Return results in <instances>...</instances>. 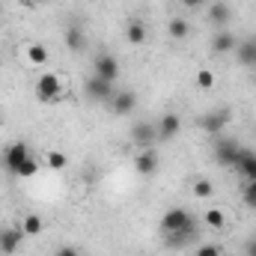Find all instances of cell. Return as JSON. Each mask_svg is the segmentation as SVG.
I'll return each instance as SVG.
<instances>
[{"instance_id":"cell-1","label":"cell","mask_w":256,"mask_h":256,"mask_svg":"<svg viewBox=\"0 0 256 256\" xmlns=\"http://www.w3.org/2000/svg\"><path fill=\"white\" fill-rule=\"evenodd\" d=\"M33 92H36V98H39L42 104H54V102L63 98V78L54 74V72H45L42 78H36Z\"/></svg>"},{"instance_id":"cell-2","label":"cell","mask_w":256,"mask_h":256,"mask_svg":"<svg viewBox=\"0 0 256 256\" xmlns=\"http://www.w3.org/2000/svg\"><path fill=\"white\" fill-rule=\"evenodd\" d=\"M161 232L164 236H170V232H179V230H188V226H196V218H194L188 208H182V206H176V208H167L164 214H161Z\"/></svg>"},{"instance_id":"cell-3","label":"cell","mask_w":256,"mask_h":256,"mask_svg":"<svg viewBox=\"0 0 256 256\" xmlns=\"http://www.w3.org/2000/svg\"><path fill=\"white\" fill-rule=\"evenodd\" d=\"M84 96H86L90 102L110 104V98H114V84L104 80V78H98V74H90V78L84 80Z\"/></svg>"},{"instance_id":"cell-4","label":"cell","mask_w":256,"mask_h":256,"mask_svg":"<svg viewBox=\"0 0 256 256\" xmlns=\"http://www.w3.org/2000/svg\"><path fill=\"white\" fill-rule=\"evenodd\" d=\"M230 120H232V114H230L226 108H218V110H208V114H202V116L196 120V126L202 128L206 134H220L224 128L230 126Z\"/></svg>"},{"instance_id":"cell-5","label":"cell","mask_w":256,"mask_h":256,"mask_svg":"<svg viewBox=\"0 0 256 256\" xmlns=\"http://www.w3.org/2000/svg\"><path fill=\"white\" fill-rule=\"evenodd\" d=\"M158 167H161V161H158V152H155L152 146H149V149H140V152L134 155V170H137V176H155Z\"/></svg>"},{"instance_id":"cell-6","label":"cell","mask_w":256,"mask_h":256,"mask_svg":"<svg viewBox=\"0 0 256 256\" xmlns=\"http://www.w3.org/2000/svg\"><path fill=\"white\" fill-rule=\"evenodd\" d=\"M128 137H131V143H134V146L149 149V146L158 140V128L152 126V122H134L131 131H128Z\"/></svg>"},{"instance_id":"cell-7","label":"cell","mask_w":256,"mask_h":256,"mask_svg":"<svg viewBox=\"0 0 256 256\" xmlns=\"http://www.w3.org/2000/svg\"><path fill=\"white\" fill-rule=\"evenodd\" d=\"M238 155H242V146H238L236 140H220V143L214 146V161H218L220 167H236V164H238Z\"/></svg>"},{"instance_id":"cell-8","label":"cell","mask_w":256,"mask_h":256,"mask_svg":"<svg viewBox=\"0 0 256 256\" xmlns=\"http://www.w3.org/2000/svg\"><path fill=\"white\" fill-rule=\"evenodd\" d=\"M27 155H33L27 143H21V140H18V143H9V146H6V152H3V167H6V170H9V173L15 176L18 164H21V161H24Z\"/></svg>"},{"instance_id":"cell-9","label":"cell","mask_w":256,"mask_h":256,"mask_svg":"<svg viewBox=\"0 0 256 256\" xmlns=\"http://www.w3.org/2000/svg\"><path fill=\"white\" fill-rule=\"evenodd\" d=\"M92 74H98V78H104V80H116L120 78V63H116V57H110V54H98L96 57V63H92Z\"/></svg>"},{"instance_id":"cell-10","label":"cell","mask_w":256,"mask_h":256,"mask_svg":"<svg viewBox=\"0 0 256 256\" xmlns=\"http://www.w3.org/2000/svg\"><path fill=\"white\" fill-rule=\"evenodd\" d=\"M134 108H137V92H131V90L114 92V98H110V110H114L116 116H128Z\"/></svg>"},{"instance_id":"cell-11","label":"cell","mask_w":256,"mask_h":256,"mask_svg":"<svg viewBox=\"0 0 256 256\" xmlns=\"http://www.w3.org/2000/svg\"><path fill=\"white\" fill-rule=\"evenodd\" d=\"M155 128H158V140H173L182 131V120H179V114H164Z\"/></svg>"},{"instance_id":"cell-12","label":"cell","mask_w":256,"mask_h":256,"mask_svg":"<svg viewBox=\"0 0 256 256\" xmlns=\"http://www.w3.org/2000/svg\"><path fill=\"white\" fill-rule=\"evenodd\" d=\"M236 48H238V42H236V36H232L226 27L212 36V51H214V54H230V51H236Z\"/></svg>"},{"instance_id":"cell-13","label":"cell","mask_w":256,"mask_h":256,"mask_svg":"<svg viewBox=\"0 0 256 256\" xmlns=\"http://www.w3.org/2000/svg\"><path fill=\"white\" fill-rule=\"evenodd\" d=\"M21 238H24V232H21V230H3V232H0V254H3V256L18 254Z\"/></svg>"},{"instance_id":"cell-14","label":"cell","mask_w":256,"mask_h":256,"mask_svg":"<svg viewBox=\"0 0 256 256\" xmlns=\"http://www.w3.org/2000/svg\"><path fill=\"white\" fill-rule=\"evenodd\" d=\"M236 170L244 176V182H256V152H250V149H242Z\"/></svg>"},{"instance_id":"cell-15","label":"cell","mask_w":256,"mask_h":256,"mask_svg":"<svg viewBox=\"0 0 256 256\" xmlns=\"http://www.w3.org/2000/svg\"><path fill=\"white\" fill-rule=\"evenodd\" d=\"M196 232H200V226H188V230H179V232H170V236H164L167 238V244L170 248H185V244H194L196 242Z\"/></svg>"},{"instance_id":"cell-16","label":"cell","mask_w":256,"mask_h":256,"mask_svg":"<svg viewBox=\"0 0 256 256\" xmlns=\"http://www.w3.org/2000/svg\"><path fill=\"white\" fill-rule=\"evenodd\" d=\"M63 42H66V48H68V51H74V54H80V51L86 48V36H84V30H80V27H66Z\"/></svg>"},{"instance_id":"cell-17","label":"cell","mask_w":256,"mask_h":256,"mask_svg":"<svg viewBox=\"0 0 256 256\" xmlns=\"http://www.w3.org/2000/svg\"><path fill=\"white\" fill-rule=\"evenodd\" d=\"M206 12H208V21H212L218 30H224V27H226V21H230V6H226V3H220V0H218V3H212Z\"/></svg>"},{"instance_id":"cell-18","label":"cell","mask_w":256,"mask_h":256,"mask_svg":"<svg viewBox=\"0 0 256 256\" xmlns=\"http://www.w3.org/2000/svg\"><path fill=\"white\" fill-rule=\"evenodd\" d=\"M126 39H128V45H143L146 42V24L143 21H128Z\"/></svg>"},{"instance_id":"cell-19","label":"cell","mask_w":256,"mask_h":256,"mask_svg":"<svg viewBox=\"0 0 256 256\" xmlns=\"http://www.w3.org/2000/svg\"><path fill=\"white\" fill-rule=\"evenodd\" d=\"M24 54H27V60H30L33 66H45L48 63V48L39 45V42H30V45L24 48Z\"/></svg>"},{"instance_id":"cell-20","label":"cell","mask_w":256,"mask_h":256,"mask_svg":"<svg viewBox=\"0 0 256 256\" xmlns=\"http://www.w3.org/2000/svg\"><path fill=\"white\" fill-rule=\"evenodd\" d=\"M167 33H170L173 39H188V36H191V24H188L185 18H173V21L167 24Z\"/></svg>"},{"instance_id":"cell-21","label":"cell","mask_w":256,"mask_h":256,"mask_svg":"<svg viewBox=\"0 0 256 256\" xmlns=\"http://www.w3.org/2000/svg\"><path fill=\"white\" fill-rule=\"evenodd\" d=\"M36 173H39V161H36L33 155H27V158L18 164V170H15V176H18V179H33Z\"/></svg>"},{"instance_id":"cell-22","label":"cell","mask_w":256,"mask_h":256,"mask_svg":"<svg viewBox=\"0 0 256 256\" xmlns=\"http://www.w3.org/2000/svg\"><path fill=\"white\" fill-rule=\"evenodd\" d=\"M42 230H45V220H42L39 214H27V218L21 220V232H24V236H39Z\"/></svg>"},{"instance_id":"cell-23","label":"cell","mask_w":256,"mask_h":256,"mask_svg":"<svg viewBox=\"0 0 256 256\" xmlns=\"http://www.w3.org/2000/svg\"><path fill=\"white\" fill-rule=\"evenodd\" d=\"M236 54H238V63L242 66H256V42H242L236 48Z\"/></svg>"},{"instance_id":"cell-24","label":"cell","mask_w":256,"mask_h":256,"mask_svg":"<svg viewBox=\"0 0 256 256\" xmlns=\"http://www.w3.org/2000/svg\"><path fill=\"white\" fill-rule=\"evenodd\" d=\"M202 224H208L212 230H224V226H226V214H224L220 208H208V212L202 214Z\"/></svg>"},{"instance_id":"cell-25","label":"cell","mask_w":256,"mask_h":256,"mask_svg":"<svg viewBox=\"0 0 256 256\" xmlns=\"http://www.w3.org/2000/svg\"><path fill=\"white\" fill-rule=\"evenodd\" d=\"M212 194H214V185L208 182V179H196L194 182V196H200V200H212Z\"/></svg>"},{"instance_id":"cell-26","label":"cell","mask_w":256,"mask_h":256,"mask_svg":"<svg viewBox=\"0 0 256 256\" xmlns=\"http://www.w3.org/2000/svg\"><path fill=\"white\" fill-rule=\"evenodd\" d=\"M196 86H200V90H212V86H214V72L200 68V72H196Z\"/></svg>"},{"instance_id":"cell-27","label":"cell","mask_w":256,"mask_h":256,"mask_svg":"<svg viewBox=\"0 0 256 256\" xmlns=\"http://www.w3.org/2000/svg\"><path fill=\"white\" fill-rule=\"evenodd\" d=\"M66 164H68V158H66V152H48V167L51 170H66Z\"/></svg>"},{"instance_id":"cell-28","label":"cell","mask_w":256,"mask_h":256,"mask_svg":"<svg viewBox=\"0 0 256 256\" xmlns=\"http://www.w3.org/2000/svg\"><path fill=\"white\" fill-rule=\"evenodd\" d=\"M194 256H224V248L220 244H200Z\"/></svg>"},{"instance_id":"cell-29","label":"cell","mask_w":256,"mask_h":256,"mask_svg":"<svg viewBox=\"0 0 256 256\" xmlns=\"http://www.w3.org/2000/svg\"><path fill=\"white\" fill-rule=\"evenodd\" d=\"M244 202L250 206V208H256V182H244Z\"/></svg>"},{"instance_id":"cell-30","label":"cell","mask_w":256,"mask_h":256,"mask_svg":"<svg viewBox=\"0 0 256 256\" xmlns=\"http://www.w3.org/2000/svg\"><path fill=\"white\" fill-rule=\"evenodd\" d=\"M54 256H80V250L78 248H72V244H66V248H57V254Z\"/></svg>"},{"instance_id":"cell-31","label":"cell","mask_w":256,"mask_h":256,"mask_svg":"<svg viewBox=\"0 0 256 256\" xmlns=\"http://www.w3.org/2000/svg\"><path fill=\"white\" fill-rule=\"evenodd\" d=\"M182 6H188V9H200V6H206V0H179Z\"/></svg>"},{"instance_id":"cell-32","label":"cell","mask_w":256,"mask_h":256,"mask_svg":"<svg viewBox=\"0 0 256 256\" xmlns=\"http://www.w3.org/2000/svg\"><path fill=\"white\" fill-rule=\"evenodd\" d=\"M244 254H248V256H256V236H254V238H248V244H244Z\"/></svg>"},{"instance_id":"cell-33","label":"cell","mask_w":256,"mask_h":256,"mask_svg":"<svg viewBox=\"0 0 256 256\" xmlns=\"http://www.w3.org/2000/svg\"><path fill=\"white\" fill-rule=\"evenodd\" d=\"M24 3H30V6H36V3H48V0H24Z\"/></svg>"},{"instance_id":"cell-34","label":"cell","mask_w":256,"mask_h":256,"mask_svg":"<svg viewBox=\"0 0 256 256\" xmlns=\"http://www.w3.org/2000/svg\"><path fill=\"white\" fill-rule=\"evenodd\" d=\"M254 42H256V39H254Z\"/></svg>"}]
</instances>
